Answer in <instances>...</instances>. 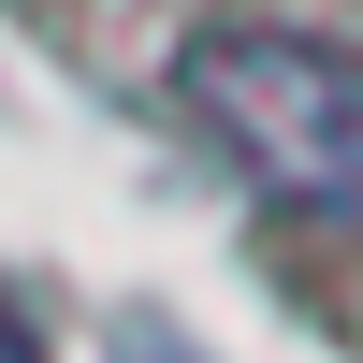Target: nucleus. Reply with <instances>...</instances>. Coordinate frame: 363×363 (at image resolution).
<instances>
[{
  "instance_id": "obj_1",
  "label": "nucleus",
  "mask_w": 363,
  "mask_h": 363,
  "mask_svg": "<svg viewBox=\"0 0 363 363\" xmlns=\"http://www.w3.org/2000/svg\"><path fill=\"white\" fill-rule=\"evenodd\" d=\"M174 102L189 131L247 174L262 203H306V218H363V58L277 15H218L174 58Z\"/></svg>"
},
{
  "instance_id": "obj_2",
  "label": "nucleus",
  "mask_w": 363,
  "mask_h": 363,
  "mask_svg": "<svg viewBox=\"0 0 363 363\" xmlns=\"http://www.w3.org/2000/svg\"><path fill=\"white\" fill-rule=\"evenodd\" d=\"M0 363H44V335H29V320H15V306H0Z\"/></svg>"
}]
</instances>
